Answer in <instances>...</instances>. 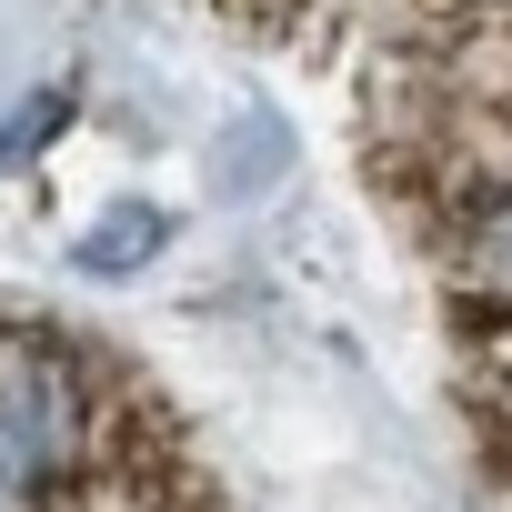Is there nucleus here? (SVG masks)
I'll list each match as a JSON object with an SVG mask.
<instances>
[{
	"label": "nucleus",
	"instance_id": "obj_2",
	"mask_svg": "<svg viewBox=\"0 0 512 512\" xmlns=\"http://www.w3.org/2000/svg\"><path fill=\"white\" fill-rule=\"evenodd\" d=\"M482 262H492V272H502V282H512V221H502V231H492V241H482Z\"/></svg>",
	"mask_w": 512,
	"mask_h": 512
},
{
	"label": "nucleus",
	"instance_id": "obj_1",
	"mask_svg": "<svg viewBox=\"0 0 512 512\" xmlns=\"http://www.w3.org/2000/svg\"><path fill=\"white\" fill-rule=\"evenodd\" d=\"M71 452V402L51 362H0V512H21V492L41 482V462Z\"/></svg>",
	"mask_w": 512,
	"mask_h": 512
}]
</instances>
